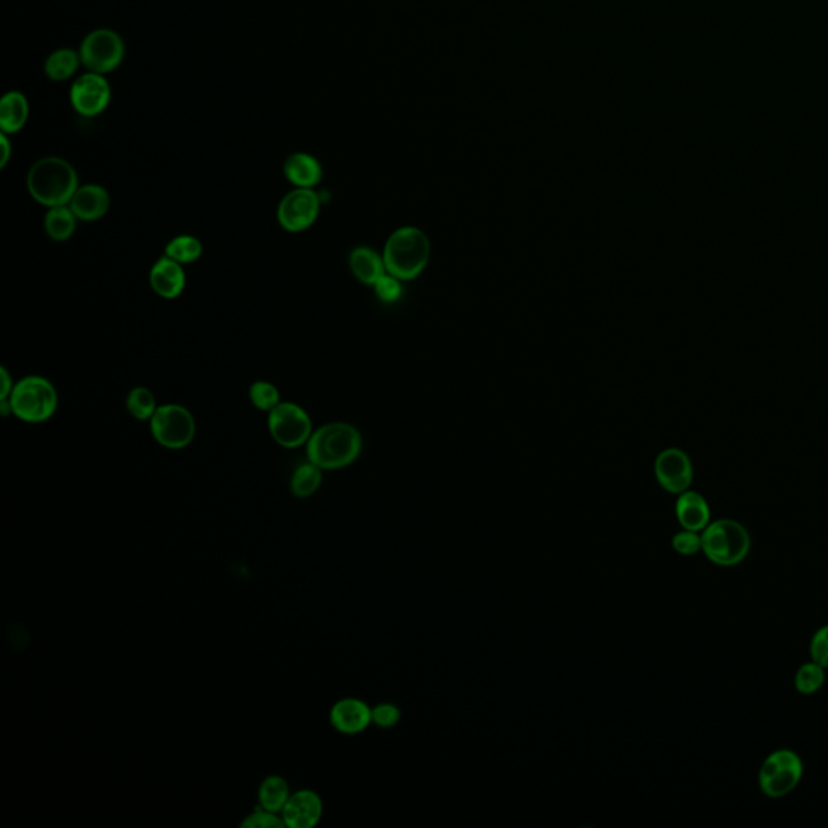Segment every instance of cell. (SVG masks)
<instances>
[{"mask_svg": "<svg viewBox=\"0 0 828 828\" xmlns=\"http://www.w3.org/2000/svg\"><path fill=\"white\" fill-rule=\"evenodd\" d=\"M26 185L31 198L49 209L68 206L80 188L77 170L73 169V165L54 156L34 162L28 172Z\"/></svg>", "mask_w": 828, "mask_h": 828, "instance_id": "1", "label": "cell"}, {"mask_svg": "<svg viewBox=\"0 0 828 828\" xmlns=\"http://www.w3.org/2000/svg\"><path fill=\"white\" fill-rule=\"evenodd\" d=\"M363 437L348 423H329L319 427L306 444L308 460L321 469H340L360 457Z\"/></svg>", "mask_w": 828, "mask_h": 828, "instance_id": "2", "label": "cell"}, {"mask_svg": "<svg viewBox=\"0 0 828 828\" xmlns=\"http://www.w3.org/2000/svg\"><path fill=\"white\" fill-rule=\"evenodd\" d=\"M382 258L387 272L397 279H416L431 258V241L423 230L402 227L390 235Z\"/></svg>", "mask_w": 828, "mask_h": 828, "instance_id": "3", "label": "cell"}, {"mask_svg": "<svg viewBox=\"0 0 828 828\" xmlns=\"http://www.w3.org/2000/svg\"><path fill=\"white\" fill-rule=\"evenodd\" d=\"M701 536L702 554L717 567H736L751 552V534L744 524L731 518L710 521Z\"/></svg>", "mask_w": 828, "mask_h": 828, "instance_id": "4", "label": "cell"}, {"mask_svg": "<svg viewBox=\"0 0 828 828\" xmlns=\"http://www.w3.org/2000/svg\"><path fill=\"white\" fill-rule=\"evenodd\" d=\"M12 406V414L23 423H46L54 416L59 406L57 390L46 377H23L13 387L7 398Z\"/></svg>", "mask_w": 828, "mask_h": 828, "instance_id": "5", "label": "cell"}, {"mask_svg": "<svg viewBox=\"0 0 828 828\" xmlns=\"http://www.w3.org/2000/svg\"><path fill=\"white\" fill-rule=\"evenodd\" d=\"M804 777V762L793 749H777L765 757L757 782L767 798L780 799L798 788Z\"/></svg>", "mask_w": 828, "mask_h": 828, "instance_id": "6", "label": "cell"}, {"mask_svg": "<svg viewBox=\"0 0 828 828\" xmlns=\"http://www.w3.org/2000/svg\"><path fill=\"white\" fill-rule=\"evenodd\" d=\"M149 426L157 444L169 450H182L195 440V416L177 403L159 406Z\"/></svg>", "mask_w": 828, "mask_h": 828, "instance_id": "7", "label": "cell"}, {"mask_svg": "<svg viewBox=\"0 0 828 828\" xmlns=\"http://www.w3.org/2000/svg\"><path fill=\"white\" fill-rule=\"evenodd\" d=\"M267 427L272 439L284 448L303 447L314 432L311 416L293 402H280L275 406L267 418Z\"/></svg>", "mask_w": 828, "mask_h": 828, "instance_id": "8", "label": "cell"}, {"mask_svg": "<svg viewBox=\"0 0 828 828\" xmlns=\"http://www.w3.org/2000/svg\"><path fill=\"white\" fill-rule=\"evenodd\" d=\"M81 64L88 68L89 72L104 73L112 72L122 64L125 57V44L119 33L101 28V30L89 33L80 47Z\"/></svg>", "mask_w": 828, "mask_h": 828, "instance_id": "9", "label": "cell"}, {"mask_svg": "<svg viewBox=\"0 0 828 828\" xmlns=\"http://www.w3.org/2000/svg\"><path fill=\"white\" fill-rule=\"evenodd\" d=\"M319 211L321 198L313 188H295L280 201L277 220L287 232H305L313 227Z\"/></svg>", "mask_w": 828, "mask_h": 828, "instance_id": "10", "label": "cell"}, {"mask_svg": "<svg viewBox=\"0 0 828 828\" xmlns=\"http://www.w3.org/2000/svg\"><path fill=\"white\" fill-rule=\"evenodd\" d=\"M655 478L668 494L680 495L693 484V463L680 448H667L655 458Z\"/></svg>", "mask_w": 828, "mask_h": 828, "instance_id": "11", "label": "cell"}, {"mask_svg": "<svg viewBox=\"0 0 828 828\" xmlns=\"http://www.w3.org/2000/svg\"><path fill=\"white\" fill-rule=\"evenodd\" d=\"M73 109L83 117H96L107 109L110 102V85L99 73L81 75L70 89Z\"/></svg>", "mask_w": 828, "mask_h": 828, "instance_id": "12", "label": "cell"}, {"mask_svg": "<svg viewBox=\"0 0 828 828\" xmlns=\"http://www.w3.org/2000/svg\"><path fill=\"white\" fill-rule=\"evenodd\" d=\"M322 812L324 803L321 796L311 790H301L290 796L282 811V817L287 827L313 828L321 820Z\"/></svg>", "mask_w": 828, "mask_h": 828, "instance_id": "13", "label": "cell"}, {"mask_svg": "<svg viewBox=\"0 0 828 828\" xmlns=\"http://www.w3.org/2000/svg\"><path fill=\"white\" fill-rule=\"evenodd\" d=\"M149 284L156 295L165 300H175L182 295L186 287V274L183 264L174 259H157L149 272Z\"/></svg>", "mask_w": 828, "mask_h": 828, "instance_id": "14", "label": "cell"}, {"mask_svg": "<svg viewBox=\"0 0 828 828\" xmlns=\"http://www.w3.org/2000/svg\"><path fill=\"white\" fill-rule=\"evenodd\" d=\"M330 723L345 735H356L372 723V709L356 698H345L330 709Z\"/></svg>", "mask_w": 828, "mask_h": 828, "instance_id": "15", "label": "cell"}, {"mask_svg": "<svg viewBox=\"0 0 828 828\" xmlns=\"http://www.w3.org/2000/svg\"><path fill=\"white\" fill-rule=\"evenodd\" d=\"M676 520L681 528L702 533L712 521L709 502L699 492L686 491L678 495L675 505Z\"/></svg>", "mask_w": 828, "mask_h": 828, "instance_id": "16", "label": "cell"}, {"mask_svg": "<svg viewBox=\"0 0 828 828\" xmlns=\"http://www.w3.org/2000/svg\"><path fill=\"white\" fill-rule=\"evenodd\" d=\"M68 206L78 220L94 222L109 212L110 196L104 186L83 185L78 188Z\"/></svg>", "mask_w": 828, "mask_h": 828, "instance_id": "17", "label": "cell"}, {"mask_svg": "<svg viewBox=\"0 0 828 828\" xmlns=\"http://www.w3.org/2000/svg\"><path fill=\"white\" fill-rule=\"evenodd\" d=\"M288 182L296 188H314L322 180V165L316 157L306 153H295L284 164Z\"/></svg>", "mask_w": 828, "mask_h": 828, "instance_id": "18", "label": "cell"}, {"mask_svg": "<svg viewBox=\"0 0 828 828\" xmlns=\"http://www.w3.org/2000/svg\"><path fill=\"white\" fill-rule=\"evenodd\" d=\"M348 262H350V269L353 275L364 285H372L374 287L377 284V280L387 274L384 258L377 251L368 248V246H360V248H355V250L351 251Z\"/></svg>", "mask_w": 828, "mask_h": 828, "instance_id": "19", "label": "cell"}, {"mask_svg": "<svg viewBox=\"0 0 828 828\" xmlns=\"http://www.w3.org/2000/svg\"><path fill=\"white\" fill-rule=\"evenodd\" d=\"M30 115L28 99L18 91H10L0 101V128L5 135L18 133L25 127Z\"/></svg>", "mask_w": 828, "mask_h": 828, "instance_id": "20", "label": "cell"}, {"mask_svg": "<svg viewBox=\"0 0 828 828\" xmlns=\"http://www.w3.org/2000/svg\"><path fill=\"white\" fill-rule=\"evenodd\" d=\"M77 220L70 206L51 207L44 219V229L51 240L64 243L77 230Z\"/></svg>", "mask_w": 828, "mask_h": 828, "instance_id": "21", "label": "cell"}, {"mask_svg": "<svg viewBox=\"0 0 828 828\" xmlns=\"http://www.w3.org/2000/svg\"><path fill=\"white\" fill-rule=\"evenodd\" d=\"M81 65L80 52L73 49H59L47 57L44 72L52 81H65L77 73Z\"/></svg>", "mask_w": 828, "mask_h": 828, "instance_id": "22", "label": "cell"}, {"mask_svg": "<svg viewBox=\"0 0 828 828\" xmlns=\"http://www.w3.org/2000/svg\"><path fill=\"white\" fill-rule=\"evenodd\" d=\"M290 786L280 775L267 777L259 786V804L267 811L282 812L290 799Z\"/></svg>", "mask_w": 828, "mask_h": 828, "instance_id": "23", "label": "cell"}, {"mask_svg": "<svg viewBox=\"0 0 828 828\" xmlns=\"http://www.w3.org/2000/svg\"><path fill=\"white\" fill-rule=\"evenodd\" d=\"M321 484L322 469L314 465L313 461H308V463H303L295 469L292 482H290V489L298 499H306V497L316 494Z\"/></svg>", "mask_w": 828, "mask_h": 828, "instance_id": "24", "label": "cell"}, {"mask_svg": "<svg viewBox=\"0 0 828 828\" xmlns=\"http://www.w3.org/2000/svg\"><path fill=\"white\" fill-rule=\"evenodd\" d=\"M201 254H203V245L193 235H180L165 246V256L180 262L183 266L198 261Z\"/></svg>", "mask_w": 828, "mask_h": 828, "instance_id": "25", "label": "cell"}, {"mask_svg": "<svg viewBox=\"0 0 828 828\" xmlns=\"http://www.w3.org/2000/svg\"><path fill=\"white\" fill-rule=\"evenodd\" d=\"M825 680H827L825 668L811 660V662H806L798 668L795 675V688L799 694L811 696V694H816L817 691L822 689Z\"/></svg>", "mask_w": 828, "mask_h": 828, "instance_id": "26", "label": "cell"}, {"mask_svg": "<svg viewBox=\"0 0 828 828\" xmlns=\"http://www.w3.org/2000/svg\"><path fill=\"white\" fill-rule=\"evenodd\" d=\"M157 402L154 393L146 387H135L128 393L127 410L138 421H151L156 413Z\"/></svg>", "mask_w": 828, "mask_h": 828, "instance_id": "27", "label": "cell"}, {"mask_svg": "<svg viewBox=\"0 0 828 828\" xmlns=\"http://www.w3.org/2000/svg\"><path fill=\"white\" fill-rule=\"evenodd\" d=\"M250 398L254 408L271 413L280 403L279 389L271 382L256 381L250 387Z\"/></svg>", "mask_w": 828, "mask_h": 828, "instance_id": "28", "label": "cell"}, {"mask_svg": "<svg viewBox=\"0 0 828 828\" xmlns=\"http://www.w3.org/2000/svg\"><path fill=\"white\" fill-rule=\"evenodd\" d=\"M672 547L676 554L685 555V557H693V555L702 552L701 533L683 529V531H680V533H676L675 536H673Z\"/></svg>", "mask_w": 828, "mask_h": 828, "instance_id": "29", "label": "cell"}, {"mask_svg": "<svg viewBox=\"0 0 828 828\" xmlns=\"http://www.w3.org/2000/svg\"><path fill=\"white\" fill-rule=\"evenodd\" d=\"M374 290H376V295L382 303H387V305H392V303H397L403 295V287H402V280L397 279L395 275L387 274L381 279L377 280V284L374 285Z\"/></svg>", "mask_w": 828, "mask_h": 828, "instance_id": "30", "label": "cell"}, {"mask_svg": "<svg viewBox=\"0 0 828 828\" xmlns=\"http://www.w3.org/2000/svg\"><path fill=\"white\" fill-rule=\"evenodd\" d=\"M287 827L284 822V817L277 816V812L267 811L264 807L256 809L251 812L250 816L245 817L241 822V828H282Z\"/></svg>", "mask_w": 828, "mask_h": 828, "instance_id": "31", "label": "cell"}, {"mask_svg": "<svg viewBox=\"0 0 828 828\" xmlns=\"http://www.w3.org/2000/svg\"><path fill=\"white\" fill-rule=\"evenodd\" d=\"M809 655L816 664L828 668V625L820 626L819 630L812 634Z\"/></svg>", "mask_w": 828, "mask_h": 828, "instance_id": "32", "label": "cell"}, {"mask_svg": "<svg viewBox=\"0 0 828 828\" xmlns=\"http://www.w3.org/2000/svg\"><path fill=\"white\" fill-rule=\"evenodd\" d=\"M402 719V712L395 704H379L372 709V723L379 728H392Z\"/></svg>", "mask_w": 828, "mask_h": 828, "instance_id": "33", "label": "cell"}, {"mask_svg": "<svg viewBox=\"0 0 828 828\" xmlns=\"http://www.w3.org/2000/svg\"><path fill=\"white\" fill-rule=\"evenodd\" d=\"M0 384H2V390H0V400H7L10 397V393H12L13 384L12 376H10L9 371L5 368H0Z\"/></svg>", "mask_w": 828, "mask_h": 828, "instance_id": "34", "label": "cell"}, {"mask_svg": "<svg viewBox=\"0 0 828 828\" xmlns=\"http://www.w3.org/2000/svg\"><path fill=\"white\" fill-rule=\"evenodd\" d=\"M0 146H2V159H0V167L4 169L5 165L9 164L10 154H12V146H10L9 135H5V133L0 135Z\"/></svg>", "mask_w": 828, "mask_h": 828, "instance_id": "35", "label": "cell"}]
</instances>
